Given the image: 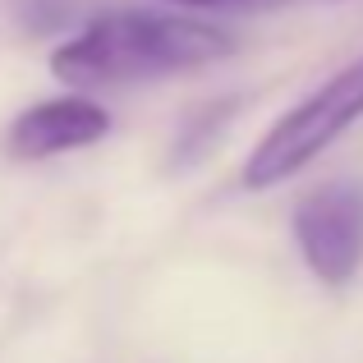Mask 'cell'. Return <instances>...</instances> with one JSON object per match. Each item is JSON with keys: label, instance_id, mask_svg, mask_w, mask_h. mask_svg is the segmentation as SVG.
<instances>
[{"label": "cell", "instance_id": "cell-1", "mask_svg": "<svg viewBox=\"0 0 363 363\" xmlns=\"http://www.w3.org/2000/svg\"><path fill=\"white\" fill-rule=\"evenodd\" d=\"M230 51H235L230 33L216 23H203V18L116 9V14L83 23V33L55 46L51 74L79 92L133 88V83H157L207 69V65L225 60Z\"/></svg>", "mask_w": 363, "mask_h": 363}, {"label": "cell", "instance_id": "cell-2", "mask_svg": "<svg viewBox=\"0 0 363 363\" xmlns=\"http://www.w3.org/2000/svg\"><path fill=\"white\" fill-rule=\"evenodd\" d=\"M363 120V55L350 65H340L327 83L308 92L303 101H294L272 129L257 138V147L244 161V189H276L290 175H299L303 166L322 157L345 129H354Z\"/></svg>", "mask_w": 363, "mask_h": 363}, {"label": "cell", "instance_id": "cell-3", "mask_svg": "<svg viewBox=\"0 0 363 363\" xmlns=\"http://www.w3.org/2000/svg\"><path fill=\"white\" fill-rule=\"evenodd\" d=\"M294 244L322 285H350L363 267V189L318 184L294 203Z\"/></svg>", "mask_w": 363, "mask_h": 363}, {"label": "cell", "instance_id": "cell-4", "mask_svg": "<svg viewBox=\"0 0 363 363\" xmlns=\"http://www.w3.org/2000/svg\"><path fill=\"white\" fill-rule=\"evenodd\" d=\"M111 133V116L101 101L55 97L18 111L5 129V152L14 161H51L65 152H83Z\"/></svg>", "mask_w": 363, "mask_h": 363}, {"label": "cell", "instance_id": "cell-5", "mask_svg": "<svg viewBox=\"0 0 363 363\" xmlns=\"http://www.w3.org/2000/svg\"><path fill=\"white\" fill-rule=\"evenodd\" d=\"M179 5H235V0H179Z\"/></svg>", "mask_w": 363, "mask_h": 363}]
</instances>
